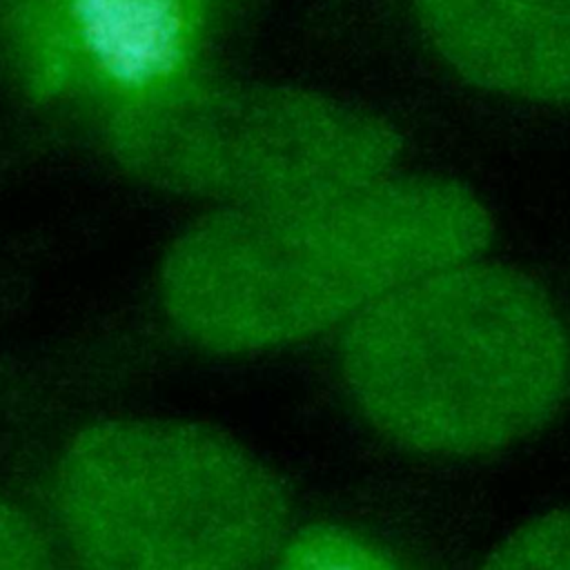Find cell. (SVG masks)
<instances>
[{"label": "cell", "mask_w": 570, "mask_h": 570, "mask_svg": "<svg viewBox=\"0 0 570 570\" xmlns=\"http://www.w3.org/2000/svg\"><path fill=\"white\" fill-rule=\"evenodd\" d=\"M234 0H0V51L27 94L102 118L200 73Z\"/></svg>", "instance_id": "5"}, {"label": "cell", "mask_w": 570, "mask_h": 570, "mask_svg": "<svg viewBox=\"0 0 570 570\" xmlns=\"http://www.w3.org/2000/svg\"><path fill=\"white\" fill-rule=\"evenodd\" d=\"M492 218L441 176L267 203L220 205L183 232L160 267V301L200 350L252 354L347 325L383 296L479 258Z\"/></svg>", "instance_id": "1"}, {"label": "cell", "mask_w": 570, "mask_h": 570, "mask_svg": "<svg viewBox=\"0 0 570 570\" xmlns=\"http://www.w3.org/2000/svg\"><path fill=\"white\" fill-rule=\"evenodd\" d=\"M272 570H410V566L352 528L309 523L283 539Z\"/></svg>", "instance_id": "7"}, {"label": "cell", "mask_w": 570, "mask_h": 570, "mask_svg": "<svg viewBox=\"0 0 570 570\" xmlns=\"http://www.w3.org/2000/svg\"><path fill=\"white\" fill-rule=\"evenodd\" d=\"M338 370L361 416L385 439L472 456L552 419L570 392V334L532 278L474 258L354 316Z\"/></svg>", "instance_id": "2"}, {"label": "cell", "mask_w": 570, "mask_h": 570, "mask_svg": "<svg viewBox=\"0 0 570 570\" xmlns=\"http://www.w3.org/2000/svg\"><path fill=\"white\" fill-rule=\"evenodd\" d=\"M0 570H56L53 554L38 525L0 497Z\"/></svg>", "instance_id": "9"}, {"label": "cell", "mask_w": 570, "mask_h": 570, "mask_svg": "<svg viewBox=\"0 0 570 570\" xmlns=\"http://www.w3.org/2000/svg\"><path fill=\"white\" fill-rule=\"evenodd\" d=\"M56 517L78 570H263L289 494L247 448L174 419H105L56 465Z\"/></svg>", "instance_id": "3"}, {"label": "cell", "mask_w": 570, "mask_h": 570, "mask_svg": "<svg viewBox=\"0 0 570 570\" xmlns=\"http://www.w3.org/2000/svg\"><path fill=\"white\" fill-rule=\"evenodd\" d=\"M102 120L129 174L220 205L354 189L392 174L401 154L399 134L372 111L205 73Z\"/></svg>", "instance_id": "4"}, {"label": "cell", "mask_w": 570, "mask_h": 570, "mask_svg": "<svg viewBox=\"0 0 570 570\" xmlns=\"http://www.w3.org/2000/svg\"><path fill=\"white\" fill-rule=\"evenodd\" d=\"M479 570H570V508L519 528Z\"/></svg>", "instance_id": "8"}, {"label": "cell", "mask_w": 570, "mask_h": 570, "mask_svg": "<svg viewBox=\"0 0 570 570\" xmlns=\"http://www.w3.org/2000/svg\"><path fill=\"white\" fill-rule=\"evenodd\" d=\"M441 60L505 98L570 105V0H410Z\"/></svg>", "instance_id": "6"}]
</instances>
